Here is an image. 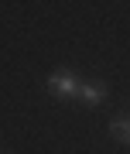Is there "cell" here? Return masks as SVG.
<instances>
[{
  "instance_id": "7a4b0ae2",
  "label": "cell",
  "mask_w": 130,
  "mask_h": 154,
  "mask_svg": "<svg viewBox=\"0 0 130 154\" xmlns=\"http://www.w3.org/2000/svg\"><path fill=\"white\" fill-rule=\"evenodd\" d=\"M76 99H79L82 106H99V103L106 99V86H103V82H79Z\"/></svg>"
},
{
  "instance_id": "3957f363",
  "label": "cell",
  "mask_w": 130,
  "mask_h": 154,
  "mask_svg": "<svg viewBox=\"0 0 130 154\" xmlns=\"http://www.w3.org/2000/svg\"><path fill=\"white\" fill-rule=\"evenodd\" d=\"M110 137L116 144H127L130 147V116H116V120L110 123Z\"/></svg>"
},
{
  "instance_id": "6da1fadb",
  "label": "cell",
  "mask_w": 130,
  "mask_h": 154,
  "mask_svg": "<svg viewBox=\"0 0 130 154\" xmlns=\"http://www.w3.org/2000/svg\"><path fill=\"white\" fill-rule=\"evenodd\" d=\"M48 93L55 99H76L79 93V79H76V72H69V69H55L51 75H48Z\"/></svg>"
}]
</instances>
